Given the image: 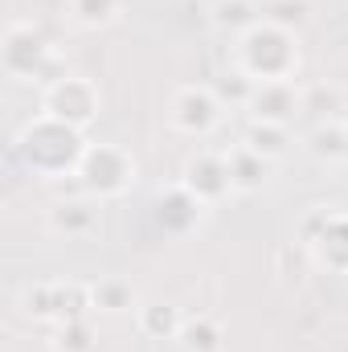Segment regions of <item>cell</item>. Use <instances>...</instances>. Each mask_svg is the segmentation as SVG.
Returning <instances> with one entry per match:
<instances>
[{
	"instance_id": "1",
	"label": "cell",
	"mask_w": 348,
	"mask_h": 352,
	"mask_svg": "<svg viewBox=\"0 0 348 352\" xmlns=\"http://www.w3.org/2000/svg\"><path fill=\"white\" fill-rule=\"evenodd\" d=\"M87 148L90 144L78 127H70V123H62V119H54V115H45V111H37V115L21 127V135L12 140L17 160H21L33 176H41V180L78 176Z\"/></svg>"
},
{
	"instance_id": "2",
	"label": "cell",
	"mask_w": 348,
	"mask_h": 352,
	"mask_svg": "<svg viewBox=\"0 0 348 352\" xmlns=\"http://www.w3.org/2000/svg\"><path fill=\"white\" fill-rule=\"evenodd\" d=\"M234 66L246 70L254 82H291L299 70V41L291 29L262 16L250 33L234 41Z\"/></svg>"
},
{
	"instance_id": "3",
	"label": "cell",
	"mask_w": 348,
	"mask_h": 352,
	"mask_svg": "<svg viewBox=\"0 0 348 352\" xmlns=\"http://www.w3.org/2000/svg\"><path fill=\"white\" fill-rule=\"evenodd\" d=\"M21 311L29 320L41 324H70V320H87L94 311V287L78 278H54V283H33L21 295Z\"/></svg>"
},
{
	"instance_id": "4",
	"label": "cell",
	"mask_w": 348,
	"mask_h": 352,
	"mask_svg": "<svg viewBox=\"0 0 348 352\" xmlns=\"http://www.w3.org/2000/svg\"><path fill=\"white\" fill-rule=\"evenodd\" d=\"M78 184H83V192L98 197V201L123 197L135 184L131 152L119 148V144H90L87 156H83V168H78Z\"/></svg>"
},
{
	"instance_id": "5",
	"label": "cell",
	"mask_w": 348,
	"mask_h": 352,
	"mask_svg": "<svg viewBox=\"0 0 348 352\" xmlns=\"http://www.w3.org/2000/svg\"><path fill=\"white\" fill-rule=\"evenodd\" d=\"M0 66L8 78L17 82H54L50 78V66H54V54H50V41L33 29V25H8L4 29V41H0Z\"/></svg>"
},
{
	"instance_id": "6",
	"label": "cell",
	"mask_w": 348,
	"mask_h": 352,
	"mask_svg": "<svg viewBox=\"0 0 348 352\" xmlns=\"http://www.w3.org/2000/svg\"><path fill=\"white\" fill-rule=\"evenodd\" d=\"M98 107H102L98 87L90 78H83V74H58L50 87L41 90V111L62 119V123H70V127H78V131H87L98 119Z\"/></svg>"
},
{
	"instance_id": "7",
	"label": "cell",
	"mask_w": 348,
	"mask_h": 352,
	"mask_svg": "<svg viewBox=\"0 0 348 352\" xmlns=\"http://www.w3.org/2000/svg\"><path fill=\"white\" fill-rule=\"evenodd\" d=\"M303 242L312 258L328 274H348V213L320 209L303 221Z\"/></svg>"
},
{
	"instance_id": "8",
	"label": "cell",
	"mask_w": 348,
	"mask_h": 352,
	"mask_svg": "<svg viewBox=\"0 0 348 352\" xmlns=\"http://www.w3.org/2000/svg\"><path fill=\"white\" fill-rule=\"evenodd\" d=\"M221 98L213 94V87H205V82H188V87H180L173 94V102H168V119H173V127L180 135H193V140H205V135H213L217 131V123H221Z\"/></svg>"
},
{
	"instance_id": "9",
	"label": "cell",
	"mask_w": 348,
	"mask_h": 352,
	"mask_svg": "<svg viewBox=\"0 0 348 352\" xmlns=\"http://www.w3.org/2000/svg\"><path fill=\"white\" fill-rule=\"evenodd\" d=\"M180 184L201 201V205H221L234 197V176H230V160L226 152H197L184 160V173H180Z\"/></svg>"
},
{
	"instance_id": "10",
	"label": "cell",
	"mask_w": 348,
	"mask_h": 352,
	"mask_svg": "<svg viewBox=\"0 0 348 352\" xmlns=\"http://www.w3.org/2000/svg\"><path fill=\"white\" fill-rule=\"evenodd\" d=\"M205 213H209V205H201L180 180L168 184V188H160V192H156V205H152V221H156V230H164L168 238H188V234L205 221Z\"/></svg>"
},
{
	"instance_id": "11",
	"label": "cell",
	"mask_w": 348,
	"mask_h": 352,
	"mask_svg": "<svg viewBox=\"0 0 348 352\" xmlns=\"http://www.w3.org/2000/svg\"><path fill=\"white\" fill-rule=\"evenodd\" d=\"M246 111H250V119H262V123H287V127H291L295 111H303V94L295 90V78H291V82H259Z\"/></svg>"
},
{
	"instance_id": "12",
	"label": "cell",
	"mask_w": 348,
	"mask_h": 352,
	"mask_svg": "<svg viewBox=\"0 0 348 352\" xmlns=\"http://www.w3.org/2000/svg\"><path fill=\"white\" fill-rule=\"evenodd\" d=\"M226 160H230V176H234V192H262V188L270 184L274 160L259 156L254 148L238 144V148H230V152H226Z\"/></svg>"
},
{
	"instance_id": "13",
	"label": "cell",
	"mask_w": 348,
	"mask_h": 352,
	"mask_svg": "<svg viewBox=\"0 0 348 352\" xmlns=\"http://www.w3.org/2000/svg\"><path fill=\"white\" fill-rule=\"evenodd\" d=\"M209 21H213L217 33H230V37L238 41L242 33H250V29L262 21V8L254 4V0H213Z\"/></svg>"
},
{
	"instance_id": "14",
	"label": "cell",
	"mask_w": 348,
	"mask_h": 352,
	"mask_svg": "<svg viewBox=\"0 0 348 352\" xmlns=\"http://www.w3.org/2000/svg\"><path fill=\"white\" fill-rule=\"evenodd\" d=\"M184 320L188 316H180V307H173V303H140V311H135V328L148 340H176Z\"/></svg>"
},
{
	"instance_id": "15",
	"label": "cell",
	"mask_w": 348,
	"mask_h": 352,
	"mask_svg": "<svg viewBox=\"0 0 348 352\" xmlns=\"http://www.w3.org/2000/svg\"><path fill=\"white\" fill-rule=\"evenodd\" d=\"M242 144L246 148H254L259 156H266V160H283L287 152H291V127L287 123H262V119H250V127H246V135H242Z\"/></svg>"
},
{
	"instance_id": "16",
	"label": "cell",
	"mask_w": 348,
	"mask_h": 352,
	"mask_svg": "<svg viewBox=\"0 0 348 352\" xmlns=\"http://www.w3.org/2000/svg\"><path fill=\"white\" fill-rule=\"evenodd\" d=\"M94 311L102 316H127L140 311V295L127 278H98L94 283Z\"/></svg>"
},
{
	"instance_id": "17",
	"label": "cell",
	"mask_w": 348,
	"mask_h": 352,
	"mask_svg": "<svg viewBox=\"0 0 348 352\" xmlns=\"http://www.w3.org/2000/svg\"><path fill=\"white\" fill-rule=\"evenodd\" d=\"M94 226H98V217H94V209H90L87 201H62V205L50 209V230H54V234L87 238Z\"/></svg>"
},
{
	"instance_id": "18",
	"label": "cell",
	"mask_w": 348,
	"mask_h": 352,
	"mask_svg": "<svg viewBox=\"0 0 348 352\" xmlns=\"http://www.w3.org/2000/svg\"><path fill=\"white\" fill-rule=\"evenodd\" d=\"M176 344H180L184 352H221L226 332H221L217 320H209V316H193V320H184Z\"/></svg>"
},
{
	"instance_id": "19",
	"label": "cell",
	"mask_w": 348,
	"mask_h": 352,
	"mask_svg": "<svg viewBox=\"0 0 348 352\" xmlns=\"http://www.w3.org/2000/svg\"><path fill=\"white\" fill-rule=\"evenodd\" d=\"M307 152H312V156H316L320 164L345 160V123H340V119L316 123V131L307 135Z\"/></svg>"
},
{
	"instance_id": "20",
	"label": "cell",
	"mask_w": 348,
	"mask_h": 352,
	"mask_svg": "<svg viewBox=\"0 0 348 352\" xmlns=\"http://www.w3.org/2000/svg\"><path fill=\"white\" fill-rule=\"evenodd\" d=\"M54 352H94L98 349V336H94V324L87 320H70V324H58L54 328V340H50Z\"/></svg>"
},
{
	"instance_id": "21",
	"label": "cell",
	"mask_w": 348,
	"mask_h": 352,
	"mask_svg": "<svg viewBox=\"0 0 348 352\" xmlns=\"http://www.w3.org/2000/svg\"><path fill=\"white\" fill-rule=\"evenodd\" d=\"M119 8H123V0H70V16L83 29H107V25H115Z\"/></svg>"
},
{
	"instance_id": "22",
	"label": "cell",
	"mask_w": 348,
	"mask_h": 352,
	"mask_svg": "<svg viewBox=\"0 0 348 352\" xmlns=\"http://www.w3.org/2000/svg\"><path fill=\"white\" fill-rule=\"evenodd\" d=\"M254 87H259V82H254L246 70H238V66H234V70H226V74L213 82V94L221 98V107H250Z\"/></svg>"
},
{
	"instance_id": "23",
	"label": "cell",
	"mask_w": 348,
	"mask_h": 352,
	"mask_svg": "<svg viewBox=\"0 0 348 352\" xmlns=\"http://www.w3.org/2000/svg\"><path fill=\"white\" fill-rule=\"evenodd\" d=\"M262 16L295 33V29H299V25L307 21V4H303V0H270V4L262 8Z\"/></svg>"
},
{
	"instance_id": "24",
	"label": "cell",
	"mask_w": 348,
	"mask_h": 352,
	"mask_svg": "<svg viewBox=\"0 0 348 352\" xmlns=\"http://www.w3.org/2000/svg\"><path fill=\"white\" fill-rule=\"evenodd\" d=\"M340 107V94L336 90H328V87H312V90H303V111H316V115H324V123L332 119V111Z\"/></svg>"
},
{
	"instance_id": "25",
	"label": "cell",
	"mask_w": 348,
	"mask_h": 352,
	"mask_svg": "<svg viewBox=\"0 0 348 352\" xmlns=\"http://www.w3.org/2000/svg\"><path fill=\"white\" fill-rule=\"evenodd\" d=\"M345 164H348V119H345Z\"/></svg>"
}]
</instances>
